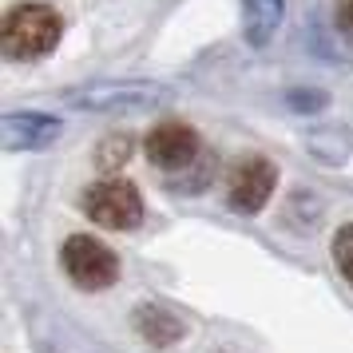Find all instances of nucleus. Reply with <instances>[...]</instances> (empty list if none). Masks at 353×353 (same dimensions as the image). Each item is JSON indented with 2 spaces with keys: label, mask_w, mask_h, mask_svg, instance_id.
Instances as JSON below:
<instances>
[{
  "label": "nucleus",
  "mask_w": 353,
  "mask_h": 353,
  "mask_svg": "<svg viewBox=\"0 0 353 353\" xmlns=\"http://www.w3.org/2000/svg\"><path fill=\"white\" fill-rule=\"evenodd\" d=\"M64 36V20L48 4H17L4 17V52L12 60H40Z\"/></svg>",
  "instance_id": "obj_1"
},
{
  "label": "nucleus",
  "mask_w": 353,
  "mask_h": 353,
  "mask_svg": "<svg viewBox=\"0 0 353 353\" xmlns=\"http://www.w3.org/2000/svg\"><path fill=\"white\" fill-rule=\"evenodd\" d=\"M80 207L92 223L108 226V230H131L143 219V194L135 183H123V179H103V183H92L83 187Z\"/></svg>",
  "instance_id": "obj_2"
},
{
  "label": "nucleus",
  "mask_w": 353,
  "mask_h": 353,
  "mask_svg": "<svg viewBox=\"0 0 353 353\" xmlns=\"http://www.w3.org/2000/svg\"><path fill=\"white\" fill-rule=\"evenodd\" d=\"M60 266L64 274L76 282L80 290L96 294V290H108L119 278V258L103 246L92 234H72V239L60 246Z\"/></svg>",
  "instance_id": "obj_3"
},
{
  "label": "nucleus",
  "mask_w": 353,
  "mask_h": 353,
  "mask_svg": "<svg viewBox=\"0 0 353 353\" xmlns=\"http://www.w3.org/2000/svg\"><path fill=\"white\" fill-rule=\"evenodd\" d=\"M278 183V167H274L266 155H242L239 167L230 171V207L242 210V214H258V210L270 203V191Z\"/></svg>",
  "instance_id": "obj_4"
},
{
  "label": "nucleus",
  "mask_w": 353,
  "mask_h": 353,
  "mask_svg": "<svg viewBox=\"0 0 353 353\" xmlns=\"http://www.w3.org/2000/svg\"><path fill=\"white\" fill-rule=\"evenodd\" d=\"M143 147H147V159L155 163V167H163V171H183L199 155V135L187 123H159V128H151Z\"/></svg>",
  "instance_id": "obj_5"
},
{
  "label": "nucleus",
  "mask_w": 353,
  "mask_h": 353,
  "mask_svg": "<svg viewBox=\"0 0 353 353\" xmlns=\"http://www.w3.org/2000/svg\"><path fill=\"white\" fill-rule=\"evenodd\" d=\"M0 135L8 151H36L60 135V119L48 112H8L0 123Z\"/></svg>",
  "instance_id": "obj_6"
},
{
  "label": "nucleus",
  "mask_w": 353,
  "mask_h": 353,
  "mask_svg": "<svg viewBox=\"0 0 353 353\" xmlns=\"http://www.w3.org/2000/svg\"><path fill=\"white\" fill-rule=\"evenodd\" d=\"M163 96L159 83H147V80H123V83H99L92 92H80L76 103L83 108H103V112H112V108H147V103H155Z\"/></svg>",
  "instance_id": "obj_7"
},
{
  "label": "nucleus",
  "mask_w": 353,
  "mask_h": 353,
  "mask_svg": "<svg viewBox=\"0 0 353 353\" xmlns=\"http://www.w3.org/2000/svg\"><path fill=\"white\" fill-rule=\"evenodd\" d=\"M282 0H242V32L254 48L270 44V36L282 24Z\"/></svg>",
  "instance_id": "obj_8"
},
{
  "label": "nucleus",
  "mask_w": 353,
  "mask_h": 353,
  "mask_svg": "<svg viewBox=\"0 0 353 353\" xmlns=\"http://www.w3.org/2000/svg\"><path fill=\"white\" fill-rule=\"evenodd\" d=\"M135 330L147 337V345L167 350V345H175L179 337H183V321L171 318V314L159 310V305H139V314H135Z\"/></svg>",
  "instance_id": "obj_9"
},
{
  "label": "nucleus",
  "mask_w": 353,
  "mask_h": 353,
  "mask_svg": "<svg viewBox=\"0 0 353 353\" xmlns=\"http://www.w3.org/2000/svg\"><path fill=\"white\" fill-rule=\"evenodd\" d=\"M131 151H135L131 135H108V139H99L96 143V167H103V171H119V167L131 159Z\"/></svg>",
  "instance_id": "obj_10"
},
{
  "label": "nucleus",
  "mask_w": 353,
  "mask_h": 353,
  "mask_svg": "<svg viewBox=\"0 0 353 353\" xmlns=\"http://www.w3.org/2000/svg\"><path fill=\"white\" fill-rule=\"evenodd\" d=\"M330 254H334L337 270H341V278L353 286V223H345L341 230L334 234V246H330Z\"/></svg>",
  "instance_id": "obj_11"
},
{
  "label": "nucleus",
  "mask_w": 353,
  "mask_h": 353,
  "mask_svg": "<svg viewBox=\"0 0 353 353\" xmlns=\"http://www.w3.org/2000/svg\"><path fill=\"white\" fill-rule=\"evenodd\" d=\"M286 103L294 112H318V108H325V92H290Z\"/></svg>",
  "instance_id": "obj_12"
},
{
  "label": "nucleus",
  "mask_w": 353,
  "mask_h": 353,
  "mask_svg": "<svg viewBox=\"0 0 353 353\" xmlns=\"http://www.w3.org/2000/svg\"><path fill=\"white\" fill-rule=\"evenodd\" d=\"M337 28L353 36V0H337Z\"/></svg>",
  "instance_id": "obj_13"
}]
</instances>
